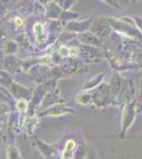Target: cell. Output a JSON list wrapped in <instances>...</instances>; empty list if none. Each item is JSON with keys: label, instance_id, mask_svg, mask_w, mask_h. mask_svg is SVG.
Masks as SVG:
<instances>
[{"label": "cell", "instance_id": "obj_1", "mask_svg": "<svg viewBox=\"0 0 142 159\" xmlns=\"http://www.w3.org/2000/svg\"><path fill=\"white\" fill-rule=\"evenodd\" d=\"M112 29L117 31L118 33L122 35H126L127 37L131 38V39L138 40V42L142 43V34L140 30L138 29L136 22L131 18H108Z\"/></svg>", "mask_w": 142, "mask_h": 159}, {"label": "cell", "instance_id": "obj_2", "mask_svg": "<svg viewBox=\"0 0 142 159\" xmlns=\"http://www.w3.org/2000/svg\"><path fill=\"white\" fill-rule=\"evenodd\" d=\"M90 94H91V103L97 105L98 107H104L113 104V102H117L108 84H100L99 86L92 89Z\"/></svg>", "mask_w": 142, "mask_h": 159}, {"label": "cell", "instance_id": "obj_3", "mask_svg": "<svg viewBox=\"0 0 142 159\" xmlns=\"http://www.w3.org/2000/svg\"><path fill=\"white\" fill-rule=\"evenodd\" d=\"M89 30L100 40H105L109 36L110 31H112V25H110L109 21H108V18H106V17H100V18L92 20Z\"/></svg>", "mask_w": 142, "mask_h": 159}, {"label": "cell", "instance_id": "obj_4", "mask_svg": "<svg viewBox=\"0 0 142 159\" xmlns=\"http://www.w3.org/2000/svg\"><path fill=\"white\" fill-rule=\"evenodd\" d=\"M136 116V101H131L128 103L124 104L122 111V132H121V137H124L125 133L133 124Z\"/></svg>", "mask_w": 142, "mask_h": 159}, {"label": "cell", "instance_id": "obj_5", "mask_svg": "<svg viewBox=\"0 0 142 159\" xmlns=\"http://www.w3.org/2000/svg\"><path fill=\"white\" fill-rule=\"evenodd\" d=\"M79 55L84 61H98L100 57H102V52L99 47L82 45L79 49Z\"/></svg>", "mask_w": 142, "mask_h": 159}, {"label": "cell", "instance_id": "obj_6", "mask_svg": "<svg viewBox=\"0 0 142 159\" xmlns=\"http://www.w3.org/2000/svg\"><path fill=\"white\" fill-rule=\"evenodd\" d=\"M72 112H74V110L71 108L70 105L57 103V104H54L52 106H50L47 109L43 110L40 116L56 117V116H62V115H65V114H72Z\"/></svg>", "mask_w": 142, "mask_h": 159}, {"label": "cell", "instance_id": "obj_7", "mask_svg": "<svg viewBox=\"0 0 142 159\" xmlns=\"http://www.w3.org/2000/svg\"><path fill=\"white\" fill-rule=\"evenodd\" d=\"M10 90V92L12 93V96L14 98H16L18 100H29L32 98V90L27 87H25L24 85H20V84H17V83H13L10 85V87L7 88Z\"/></svg>", "mask_w": 142, "mask_h": 159}, {"label": "cell", "instance_id": "obj_8", "mask_svg": "<svg viewBox=\"0 0 142 159\" xmlns=\"http://www.w3.org/2000/svg\"><path fill=\"white\" fill-rule=\"evenodd\" d=\"M35 141V145L38 148L39 152L42 153V155L44 156L45 159H55L56 155H57V148L55 145L52 144H48V143L44 142V141L34 138Z\"/></svg>", "mask_w": 142, "mask_h": 159}, {"label": "cell", "instance_id": "obj_9", "mask_svg": "<svg viewBox=\"0 0 142 159\" xmlns=\"http://www.w3.org/2000/svg\"><path fill=\"white\" fill-rule=\"evenodd\" d=\"M94 19H86L84 21H69L66 25V30L70 32H76V33H83L86 32L87 30L90 29V25Z\"/></svg>", "mask_w": 142, "mask_h": 159}, {"label": "cell", "instance_id": "obj_10", "mask_svg": "<svg viewBox=\"0 0 142 159\" xmlns=\"http://www.w3.org/2000/svg\"><path fill=\"white\" fill-rule=\"evenodd\" d=\"M81 68H82L81 61H77L76 58H72V57L65 58V60L62 61V65H61V70L68 74L76 72Z\"/></svg>", "mask_w": 142, "mask_h": 159}, {"label": "cell", "instance_id": "obj_11", "mask_svg": "<svg viewBox=\"0 0 142 159\" xmlns=\"http://www.w3.org/2000/svg\"><path fill=\"white\" fill-rule=\"evenodd\" d=\"M63 12L64 10L59 7L58 3L54 2V0H49L47 3H46V15H47L48 18L57 19L61 17Z\"/></svg>", "mask_w": 142, "mask_h": 159}, {"label": "cell", "instance_id": "obj_12", "mask_svg": "<svg viewBox=\"0 0 142 159\" xmlns=\"http://www.w3.org/2000/svg\"><path fill=\"white\" fill-rule=\"evenodd\" d=\"M77 38L80 39L83 45H89V46H94V47H101L102 43H101V40L98 38L94 33L91 32H83L80 33L77 35Z\"/></svg>", "mask_w": 142, "mask_h": 159}, {"label": "cell", "instance_id": "obj_13", "mask_svg": "<svg viewBox=\"0 0 142 159\" xmlns=\"http://www.w3.org/2000/svg\"><path fill=\"white\" fill-rule=\"evenodd\" d=\"M3 64H4V68H6V70L7 72H17V71L22 67L24 61H19L18 58H16L13 55H9V56H6V58H4V61H3Z\"/></svg>", "mask_w": 142, "mask_h": 159}, {"label": "cell", "instance_id": "obj_14", "mask_svg": "<svg viewBox=\"0 0 142 159\" xmlns=\"http://www.w3.org/2000/svg\"><path fill=\"white\" fill-rule=\"evenodd\" d=\"M10 119V106L7 103L0 101V129L7 130Z\"/></svg>", "mask_w": 142, "mask_h": 159}, {"label": "cell", "instance_id": "obj_15", "mask_svg": "<svg viewBox=\"0 0 142 159\" xmlns=\"http://www.w3.org/2000/svg\"><path fill=\"white\" fill-rule=\"evenodd\" d=\"M77 147L76 141L73 139H68L65 142V147H64L63 153L61 155V159H73L74 157V151Z\"/></svg>", "mask_w": 142, "mask_h": 159}, {"label": "cell", "instance_id": "obj_16", "mask_svg": "<svg viewBox=\"0 0 142 159\" xmlns=\"http://www.w3.org/2000/svg\"><path fill=\"white\" fill-rule=\"evenodd\" d=\"M90 157V148L87 143H80L74 151L73 159H88Z\"/></svg>", "mask_w": 142, "mask_h": 159}, {"label": "cell", "instance_id": "obj_17", "mask_svg": "<svg viewBox=\"0 0 142 159\" xmlns=\"http://www.w3.org/2000/svg\"><path fill=\"white\" fill-rule=\"evenodd\" d=\"M104 75H105V72L99 73V74H97V75L92 76L91 79H89L88 81L84 84L83 89H84V90H90V89H94L97 86H99L101 81L104 79Z\"/></svg>", "mask_w": 142, "mask_h": 159}, {"label": "cell", "instance_id": "obj_18", "mask_svg": "<svg viewBox=\"0 0 142 159\" xmlns=\"http://www.w3.org/2000/svg\"><path fill=\"white\" fill-rule=\"evenodd\" d=\"M7 159H22L19 150L15 144H10L7 148Z\"/></svg>", "mask_w": 142, "mask_h": 159}, {"label": "cell", "instance_id": "obj_19", "mask_svg": "<svg viewBox=\"0 0 142 159\" xmlns=\"http://www.w3.org/2000/svg\"><path fill=\"white\" fill-rule=\"evenodd\" d=\"M13 98L14 97L12 96L9 89H7V87L0 85V101L4 102V103H12Z\"/></svg>", "mask_w": 142, "mask_h": 159}, {"label": "cell", "instance_id": "obj_20", "mask_svg": "<svg viewBox=\"0 0 142 159\" xmlns=\"http://www.w3.org/2000/svg\"><path fill=\"white\" fill-rule=\"evenodd\" d=\"M13 83V79L11 74L7 71H1L0 70V85L9 88L10 85Z\"/></svg>", "mask_w": 142, "mask_h": 159}, {"label": "cell", "instance_id": "obj_21", "mask_svg": "<svg viewBox=\"0 0 142 159\" xmlns=\"http://www.w3.org/2000/svg\"><path fill=\"white\" fill-rule=\"evenodd\" d=\"M18 50V43L14 40H7L4 43V53L9 55H12L13 53L17 52Z\"/></svg>", "mask_w": 142, "mask_h": 159}, {"label": "cell", "instance_id": "obj_22", "mask_svg": "<svg viewBox=\"0 0 142 159\" xmlns=\"http://www.w3.org/2000/svg\"><path fill=\"white\" fill-rule=\"evenodd\" d=\"M76 101L80 104H84V105H88L91 104V94L90 92H86V93H81L76 97Z\"/></svg>", "mask_w": 142, "mask_h": 159}, {"label": "cell", "instance_id": "obj_23", "mask_svg": "<svg viewBox=\"0 0 142 159\" xmlns=\"http://www.w3.org/2000/svg\"><path fill=\"white\" fill-rule=\"evenodd\" d=\"M15 107H16V109L18 111H27L28 108H29V102H28V100H18L16 102V104H15Z\"/></svg>", "mask_w": 142, "mask_h": 159}, {"label": "cell", "instance_id": "obj_24", "mask_svg": "<svg viewBox=\"0 0 142 159\" xmlns=\"http://www.w3.org/2000/svg\"><path fill=\"white\" fill-rule=\"evenodd\" d=\"M56 1H57L59 7H61L64 11H68V10L73 6L76 0H56Z\"/></svg>", "mask_w": 142, "mask_h": 159}, {"label": "cell", "instance_id": "obj_25", "mask_svg": "<svg viewBox=\"0 0 142 159\" xmlns=\"http://www.w3.org/2000/svg\"><path fill=\"white\" fill-rule=\"evenodd\" d=\"M33 32H34V34L36 35V36H39V35H42L43 32H44V25L40 24V22L35 24L34 27H33Z\"/></svg>", "mask_w": 142, "mask_h": 159}, {"label": "cell", "instance_id": "obj_26", "mask_svg": "<svg viewBox=\"0 0 142 159\" xmlns=\"http://www.w3.org/2000/svg\"><path fill=\"white\" fill-rule=\"evenodd\" d=\"M13 22H14V25H16L18 28L24 25V20H22L21 17H15L14 20H13Z\"/></svg>", "mask_w": 142, "mask_h": 159}, {"label": "cell", "instance_id": "obj_27", "mask_svg": "<svg viewBox=\"0 0 142 159\" xmlns=\"http://www.w3.org/2000/svg\"><path fill=\"white\" fill-rule=\"evenodd\" d=\"M103 2H105V3H107L108 6H112V7H120L121 6L120 4L118 3L116 0H102Z\"/></svg>", "mask_w": 142, "mask_h": 159}, {"label": "cell", "instance_id": "obj_28", "mask_svg": "<svg viewBox=\"0 0 142 159\" xmlns=\"http://www.w3.org/2000/svg\"><path fill=\"white\" fill-rule=\"evenodd\" d=\"M133 19L135 20V22H136L137 27H138V29L140 30V32H141V34H142V19H141L139 16H135Z\"/></svg>", "mask_w": 142, "mask_h": 159}, {"label": "cell", "instance_id": "obj_29", "mask_svg": "<svg viewBox=\"0 0 142 159\" xmlns=\"http://www.w3.org/2000/svg\"><path fill=\"white\" fill-rule=\"evenodd\" d=\"M4 133H6V130L0 129V148L2 147V144L4 143V140H6V136H4Z\"/></svg>", "mask_w": 142, "mask_h": 159}, {"label": "cell", "instance_id": "obj_30", "mask_svg": "<svg viewBox=\"0 0 142 159\" xmlns=\"http://www.w3.org/2000/svg\"><path fill=\"white\" fill-rule=\"evenodd\" d=\"M4 38H6V32H4L3 29H0V45L3 43Z\"/></svg>", "mask_w": 142, "mask_h": 159}, {"label": "cell", "instance_id": "obj_31", "mask_svg": "<svg viewBox=\"0 0 142 159\" xmlns=\"http://www.w3.org/2000/svg\"><path fill=\"white\" fill-rule=\"evenodd\" d=\"M116 1H117L118 3L121 6V4H126L128 2V0H116Z\"/></svg>", "mask_w": 142, "mask_h": 159}, {"label": "cell", "instance_id": "obj_32", "mask_svg": "<svg viewBox=\"0 0 142 159\" xmlns=\"http://www.w3.org/2000/svg\"><path fill=\"white\" fill-rule=\"evenodd\" d=\"M130 1L131 2V3H137V2H138L139 0H130Z\"/></svg>", "mask_w": 142, "mask_h": 159}, {"label": "cell", "instance_id": "obj_33", "mask_svg": "<svg viewBox=\"0 0 142 159\" xmlns=\"http://www.w3.org/2000/svg\"><path fill=\"white\" fill-rule=\"evenodd\" d=\"M1 25H2V20L0 19V28H1Z\"/></svg>", "mask_w": 142, "mask_h": 159}]
</instances>
